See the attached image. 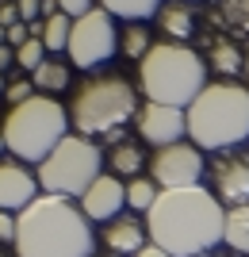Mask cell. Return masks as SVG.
<instances>
[{
	"instance_id": "484cf974",
	"label": "cell",
	"mask_w": 249,
	"mask_h": 257,
	"mask_svg": "<svg viewBox=\"0 0 249 257\" xmlns=\"http://www.w3.org/2000/svg\"><path fill=\"white\" fill-rule=\"evenodd\" d=\"M16 234H20V215H12V211H0V242L4 246H16Z\"/></svg>"
},
{
	"instance_id": "d4e9b609",
	"label": "cell",
	"mask_w": 249,
	"mask_h": 257,
	"mask_svg": "<svg viewBox=\"0 0 249 257\" xmlns=\"http://www.w3.org/2000/svg\"><path fill=\"white\" fill-rule=\"evenodd\" d=\"M4 96H8V104H12V107H20V104H27L31 96H39V88H35L31 77H23V81H12V85L4 88Z\"/></svg>"
},
{
	"instance_id": "4fadbf2b",
	"label": "cell",
	"mask_w": 249,
	"mask_h": 257,
	"mask_svg": "<svg viewBox=\"0 0 249 257\" xmlns=\"http://www.w3.org/2000/svg\"><path fill=\"white\" fill-rule=\"evenodd\" d=\"M123 207H127V184L115 177V173H100L92 188L81 196V211L92 219V223H111L119 219Z\"/></svg>"
},
{
	"instance_id": "f546056e",
	"label": "cell",
	"mask_w": 249,
	"mask_h": 257,
	"mask_svg": "<svg viewBox=\"0 0 249 257\" xmlns=\"http://www.w3.org/2000/svg\"><path fill=\"white\" fill-rule=\"evenodd\" d=\"M8 65H16V50H12V46L4 43V46H0V73H4Z\"/></svg>"
},
{
	"instance_id": "4316f807",
	"label": "cell",
	"mask_w": 249,
	"mask_h": 257,
	"mask_svg": "<svg viewBox=\"0 0 249 257\" xmlns=\"http://www.w3.org/2000/svg\"><path fill=\"white\" fill-rule=\"evenodd\" d=\"M58 8H62L65 16H73V20H81V16H88V12L96 8V0H58Z\"/></svg>"
},
{
	"instance_id": "ffe728a7",
	"label": "cell",
	"mask_w": 249,
	"mask_h": 257,
	"mask_svg": "<svg viewBox=\"0 0 249 257\" xmlns=\"http://www.w3.org/2000/svg\"><path fill=\"white\" fill-rule=\"evenodd\" d=\"M222 246L234 253H249V204L245 207H230L226 211V234Z\"/></svg>"
},
{
	"instance_id": "5b68a950",
	"label": "cell",
	"mask_w": 249,
	"mask_h": 257,
	"mask_svg": "<svg viewBox=\"0 0 249 257\" xmlns=\"http://www.w3.org/2000/svg\"><path fill=\"white\" fill-rule=\"evenodd\" d=\"M138 88L123 73H88L73 88L69 123H73V135H85V139L115 135L138 115Z\"/></svg>"
},
{
	"instance_id": "9c48e42d",
	"label": "cell",
	"mask_w": 249,
	"mask_h": 257,
	"mask_svg": "<svg viewBox=\"0 0 249 257\" xmlns=\"http://www.w3.org/2000/svg\"><path fill=\"white\" fill-rule=\"evenodd\" d=\"M203 173H207V161L195 142H176V146L153 150V158H150V177L161 192H169V188H195Z\"/></svg>"
},
{
	"instance_id": "8d00e7d4",
	"label": "cell",
	"mask_w": 249,
	"mask_h": 257,
	"mask_svg": "<svg viewBox=\"0 0 249 257\" xmlns=\"http://www.w3.org/2000/svg\"><path fill=\"white\" fill-rule=\"evenodd\" d=\"M0 257H8V253H0Z\"/></svg>"
},
{
	"instance_id": "d6a6232c",
	"label": "cell",
	"mask_w": 249,
	"mask_h": 257,
	"mask_svg": "<svg viewBox=\"0 0 249 257\" xmlns=\"http://www.w3.org/2000/svg\"><path fill=\"white\" fill-rule=\"evenodd\" d=\"M4 43H8V31H4V27H0V46H4Z\"/></svg>"
},
{
	"instance_id": "2e32d148",
	"label": "cell",
	"mask_w": 249,
	"mask_h": 257,
	"mask_svg": "<svg viewBox=\"0 0 249 257\" xmlns=\"http://www.w3.org/2000/svg\"><path fill=\"white\" fill-rule=\"evenodd\" d=\"M165 4H169V0H100V8L111 12V16H115V20H123V23H142V20H150V16H157Z\"/></svg>"
},
{
	"instance_id": "7402d4cb",
	"label": "cell",
	"mask_w": 249,
	"mask_h": 257,
	"mask_svg": "<svg viewBox=\"0 0 249 257\" xmlns=\"http://www.w3.org/2000/svg\"><path fill=\"white\" fill-rule=\"evenodd\" d=\"M157 184H153V177H134V181H127V204L130 211H150L153 204H157Z\"/></svg>"
},
{
	"instance_id": "5bb4252c",
	"label": "cell",
	"mask_w": 249,
	"mask_h": 257,
	"mask_svg": "<svg viewBox=\"0 0 249 257\" xmlns=\"http://www.w3.org/2000/svg\"><path fill=\"white\" fill-rule=\"evenodd\" d=\"M104 246L111 249V253L119 257H134L138 249L150 246V230H146V223L142 219H134V215H119V219H111V223H104Z\"/></svg>"
},
{
	"instance_id": "ac0fdd59",
	"label": "cell",
	"mask_w": 249,
	"mask_h": 257,
	"mask_svg": "<svg viewBox=\"0 0 249 257\" xmlns=\"http://www.w3.org/2000/svg\"><path fill=\"white\" fill-rule=\"evenodd\" d=\"M108 161H111V169H115V177H130V181H134V173H138L142 165H146V154H142V146H138V142L119 139L115 146H111Z\"/></svg>"
},
{
	"instance_id": "6da1fadb",
	"label": "cell",
	"mask_w": 249,
	"mask_h": 257,
	"mask_svg": "<svg viewBox=\"0 0 249 257\" xmlns=\"http://www.w3.org/2000/svg\"><path fill=\"white\" fill-rule=\"evenodd\" d=\"M150 242L169 257H207L226 234V211L218 196L203 184L195 188H169L146 211Z\"/></svg>"
},
{
	"instance_id": "e575fe53",
	"label": "cell",
	"mask_w": 249,
	"mask_h": 257,
	"mask_svg": "<svg viewBox=\"0 0 249 257\" xmlns=\"http://www.w3.org/2000/svg\"><path fill=\"white\" fill-rule=\"evenodd\" d=\"M4 88H8V85H4V73H0V92H4Z\"/></svg>"
},
{
	"instance_id": "d6986e66",
	"label": "cell",
	"mask_w": 249,
	"mask_h": 257,
	"mask_svg": "<svg viewBox=\"0 0 249 257\" xmlns=\"http://www.w3.org/2000/svg\"><path fill=\"white\" fill-rule=\"evenodd\" d=\"M211 69L222 77H234V73H245V54L230 39H215L211 43Z\"/></svg>"
},
{
	"instance_id": "7c38bea8",
	"label": "cell",
	"mask_w": 249,
	"mask_h": 257,
	"mask_svg": "<svg viewBox=\"0 0 249 257\" xmlns=\"http://www.w3.org/2000/svg\"><path fill=\"white\" fill-rule=\"evenodd\" d=\"M39 196V173H31L23 161H0V211L20 215Z\"/></svg>"
},
{
	"instance_id": "836d02e7",
	"label": "cell",
	"mask_w": 249,
	"mask_h": 257,
	"mask_svg": "<svg viewBox=\"0 0 249 257\" xmlns=\"http://www.w3.org/2000/svg\"><path fill=\"white\" fill-rule=\"evenodd\" d=\"M245 77H249V50H245Z\"/></svg>"
},
{
	"instance_id": "1f68e13d",
	"label": "cell",
	"mask_w": 249,
	"mask_h": 257,
	"mask_svg": "<svg viewBox=\"0 0 249 257\" xmlns=\"http://www.w3.org/2000/svg\"><path fill=\"white\" fill-rule=\"evenodd\" d=\"M4 150H8V142H4V131H0V154H4Z\"/></svg>"
},
{
	"instance_id": "f1b7e54d",
	"label": "cell",
	"mask_w": 249,
	"mask_h": 257,
	"mask_svg": "<svg viewBox=\"0 0 249 257\" xmlns=\"http://www.w3.org/2000/svg\"><path fill=\"white\" fill-rule=\"evenodd\" d=\"M39 8H43L39 0H20V20H23V23H35V16H39Z\"/></svg>"
},
{
	"instance_id": "603a6c76",
	"label": "cell",
	"mask_w": 249,
	"mask_h": 257,
	"mask_svg": "<svg viewBox=\"0 0 249 257\" xmlns=\"http://www.w3.org/2000/svg\"><path fill=\"white\" fill-rule=\"evenodd\" d=\"M43 62H46V46H43V39H31V43H23L20 50H16V65H20V69H27V77H31Z\"/></svg>"
},
{
	"instance_id": "8fae6325",
	"label": "cell",
	"mask_w": 249,
	"mask_h": 257,
	"mask_svg": "<svg viewBox=\"0 0 249 257\" xmlns=\"http://www.w3.org/2000/svg\"><path fill=\"white\" fill-rule=\"evenodd\" d=\"M138 135L150 142L153 150H165V146H176V142H184L188 135V107H169V104H146L138 107Z\"/></svg>"
},
{
	"instance_id": "cb8c5ba5",
	"label": "cell",
	"mask_w": 249,
	"mask_h": 257,
	"mask_svg": "<svg viewBox=\"0 0 249 257\" xmlns=\"http://www.w3.org/2000/svg\"><path fill=\"white\" fill-rule=\"evenodd\" d=\"M222 4V20L238 31H249V0H218Z\"/></svg>"
},
{
	"instance_id": "83f0119b",
	"label": "cell",
	"mask_w": 249,
	"mask_h": 257,
	"mask_svg": "<svg viewBox=\"0 0 249 257\" xmlns=\"http://www.w3.org/2000/svg\"><path fill=\"white\" fill-rule=\"evenodd\" d=\"M16 23H20V4L4 0V4H0V27L8 31V27H16Z\"/></svg>"
},
{
	"instance_id": "277c9868",
	"label": "cell",
	"mask_w": 249,
	"mask_h": 257,
	"mask_svg": "<svg viewBox=\"0 0 249 257\" xmlns=\"http://www.w3.org/2000/svg\"><path fill=\"white\" fill-rule=\"evenodd\" d=\"M207 85V62L184 43H153V50L138 62V88L150 104L192 107Z\"/></svg>"
},
{
	"instance_id": "30bf717a",
	"label": "cell",
	"mask_w": 249,
	"mask_h": 257,
	"mask_svg": "<svg viewBox=\"0 0 249 257\" xmlns=\"http://www.w3.org/2000/svg\"><path fill=\"white\" fill-rule=\"evenodd\" d=\"M211 177V192L218 196V204L226 207H245L249 204V154L245 150H222L207 165Z\"/></svg>"
},
{
	"instance_id": "3957f363",
	"label": "cell",
	"mask_w": 249,
	"mask_h": 257,
	"mask_svg": "<svg viewBox=\"0 0 249 257\" xmlns=\"http://www.w3.org/2000/svg\"><path fill=\"white\" fill-rule=\"evenodd\" d=\"M188 139L199 150H238L249 139V88L238 81H211L188 107Z\"/></svg>"
},
{
	"instance_id": "ba28073f",
	"label": "cell",
	"mask_w": 249,
	"mask_h": 257,
	"mask_svg": "<svg viewBox=\"0 0 249 257\" xmlns=\"http://www.w3.org/2000/svg\"><path fill=\"white\" fill-rule=\"evenodd\" d=\"M119 50V31H115V16L104 8H92L88 16L73 20V39H69V62L73 69H96Z\"/></svg>"
},
{
	"instance_id": "52a82bcc",
	"label": "cell",
	"mask_w": 249,
	"mask_h": 257,
	"mask_svg": "<svg viewBox=\"0 0 249 257\" xmlns=\"http://www.w3.org/2000/svg\"><path fill=\"white\" fill-rule=\"evenodd\" d=\"M100 142L85 139V135H65L58 142V150L39 165V188L50 196H65V200H81L100 177Z\"/></svg>"
},
{
	"instance_id": "8992f818",
	"label": "cell",
	"mask_w": 249,
	"mask_h": 257,
	"mask_svg": "<svg viewBox=\"0 0 249 257\" xmlns=\"http://www.w3.org/2000/svg\"><path fill=\"white\" fill-rule=\"evenodd\" d=\"M69 107L50 96H31L27 104L8 107L4 115V142L16 161H39L43 165L58 150V142L69 135Z\"/></svg>"
},
{
	"instance_id": "44dd1931",
	"label": "cell",
	"mask_w": 249,
	"mask_h": 257,
	"mask_svg": "<svg viewBox=\"0 0 249 257\" xmlns=\"http://www.w3.org/2000/svg\"><path fill=\"white\" fill-rule=\"evenodd\" d=\"M119 50L127 54V58H138V62L153 50L146 23H127V27H123V31H119Z\"/></svg>"
},
{
	"instance_id": "e0dca14e",
	"label": "cell",
	"mask_w": 249,
	"mask_h": 257,
	"mask_svg": "<svg viewBox=\"0 0 249 257\" xmlns=\"http://www.w3.org/2000/svg\"><path fill=\"white\" fill-rule=\"evenodd\" d=\"M35 88L46 92V96H54V92H65L69 88V62H58V58H46L39 69L31 73Z\"/></svg>"
},
{
	"instance_id": "7a4b0ae2",
	"label": "cell",
	"mask_w": 249,
	"mask_h": 257,
	"mask_svg": "<svg viewBox=\"0 0 249 257\" xmlns=\"http://www.w3.org/2000/svg\"><path fill=\"white\" fill-rule=\"evenodd\" d=\"M16 257H96L92 219L81 204L43 192L27 211H20Z\"/></svg>"
},
{
	"instance_id": "d590c367",
	"label": "cell",
	"mask_w": 249,
	"mask_h": 257,
	"mask_svg": "<svg viewBox=\"0 0 249 257\" xmlns=\"http://www.w3.org/2000/svg\"><path fill=\"white\" fill-rule=\"evenodd\" d=\"M207 257H226V253H207Z\"/></svg>"
},
{
	"instance_id": "4dcf8cb0",
	"label": "cell",
	"mask_w": 249,
	"mask_h": 257,
	"mask_svg": "<svg viewBox=\"0 0 249 257\" xmlns=\"http://www.w3.org/2000/svg\"><path fill=\"white\" fill-rule=\"evenodd\" d=\"M134 257H169V253H165L161 246H153V242H150V246H146V249H138Z\"/></svg>"
},
{
	"instance_id": "9a60e30c",
	"label": "cell",
	"mask_w": 249,
	"mask_h": 257,
	"mask_svg": "<svg viewBox=\"0 0 249 257\" xmlns=\"http://www.w3.org/2000/svg\"><path fill=\"white\" fill-rule=\"evenodd\" d=\"M157 23H161V31L169 35V43H184L195 31V20H192V8H188V4H165V8L157 12Z\"/></svg>"
}]
</instances>
